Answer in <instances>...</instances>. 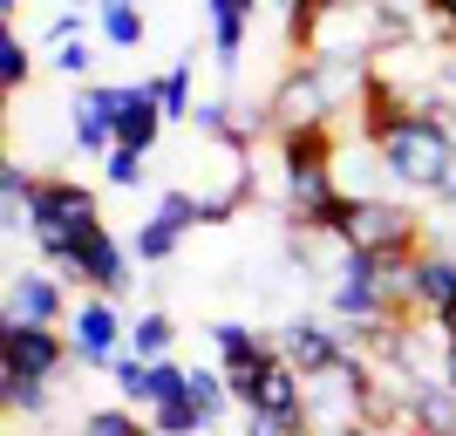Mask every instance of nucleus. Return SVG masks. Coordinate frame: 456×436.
<instances>
[{"label": "nucleus", "mask_w": 456, "mask_h": 436, "mask_svg": "<svg viewBox=\"0 0 456 436\" xmlns=\"http://www.w3.org/2000/svg\"><path fill=\"white\" fill-rule=\"evenodd\" d=\"M381 164H388V185L416 205V198H443L456 177V123L443 110H416L402 116L388 136H375Z\"/></svg>", "instance_id": "1"}, {"label": "nucleus", "mask_w": 456, "mask_h": 436, "mask_svg": "<svg viewBox=\"0 0 456 436\" xmlns=\"http://www.w3.org/2000/svg\"><path fill=\"white\" fill-rule=\"evenodd\" d=\"M89 232H102L95 191L76 185V177H41V191H35V252H41V266L69 273V259H76V246Z\"/></svg>", "instance_id": "2"}, {"label": "nucleus", "mask_w": 456, "mask_h": 436, "mask_svg": "<svg viewBox=\"0 0 456 436\" xmlns=\"http://www.w3.org/2000/svg\"><path fill=\"white\" fill-rule=\"evenodd\" d=\"M354 252H375V259H388V252H422V239H429V211H416L409 198H362V205L341 211V226H334Z\"/></svg>", "instance_id": "3"}, {"label": "nucleus", "mask_w": 456, "mask_h": 436, "mask_svg": "<svg viewBox=\"0 0 456 436\" xmlns=\"http://www.w3.org/2000/svg\"><path fill=\"white\" fill-rule=\"evenodd\" d=\"M69 348H76V368H116V361L130 355V327L116 314L110 293H76L69 307Z\"/></svg>", "instance_id": "4"}, {"label": "nucleus", "mask_w": 456, "mask_h": 436, "mask_svg": "<svg viewBox=\"0 0 456 436\" xmlns=\"http://www.w3.org/2000/svg\"><path fill=\"white\" fill-rule=\"evenodd\" d=\"M232 402H239L246 416H286V423H300V409H306V375L280 355V348H273L259 368L232 375Z\"/></svg>", "instance_id": "5"}, {"label": "nucleus", "mask_w": 456, "mask_h": 436, "mask_svg": "<svg viewBox=\"0 0 456 436\" xmlns=\"http://www.w3.org/2000/svg\"><path fill=\"white\" fill-rule=\"evenodd\" d=\"M69 361H76V348H69V334H61V327H20V321H0V375L55 382Z\"/></svg>", "instance_id": "6"}, {"label": "nucleus", "mask_w": 456, "mask_h": 436, "mask_svg": "<svg viewBox=\"0 0 456 436\" xmlns=\"http://www.w3.org/2000/svg\"><path fill=\"white\" fill-rule=\"evenodd\" d=\"M273 348H280L300 375H321V368H334V361L354 355L347 327H341V321H321V314H286L280 334H273Z\"/></svg>", "instance_id": "7"}, {"label": "nucleus", "mask_w": 456, "mask_h": 436, "mask_svg": "<svg viewBox=\"0 0 456 436\" xmlns=\"http://www.w3.org/2000/svg\"><path fill=\"white\" fill-rule=\"evenodd\" d=\"M69 293H61V273L55 266H20V273H7V321L20 327H61L69 321Z\"/></svg>", "instance_id": "8"}, {"label": "nucleus", "mask_w": 456, "mask_h": 436, "mask_svg": "<svg viewBox=\"0 0 456 436\" xmlns=\"http://www.w3.org/2000/svg\"><path fill=\"white\" fill-rule=\"evenodd\" d=\"M61 280H76V286H89V293H110V300H116V293L130 286V246H123L110 226L89 232V239L76 246V259H69Z\"/></svg>", "instance_id": "9"}, {"label": "nucleus", "mask_w": 456, "mask_h": 436, "mask_svg": "<svg viewBox=\"0 0 456 436\" xmlns=\"http://www.w3.org/2000/svg\"><path fill=\"white\" fill-rule=\"evenodd\" d=\"M157 136H164L157 89H151V82H123V89H116V144H130V151H157Z\"/></svg>", "instance_id": "10"}, {"label": "nucleus", "mask_w": 456, "mask_h": 436, "mask_svg": "<svg viewBox=\"0 0 456 436\" xmlns=\"http://www.w3.org/2000/svg\"><path fill=\"white\" fill-rule=\"evenodd\" d=\"M402 423H409L416 436H456V389L450 382H409Z\"/></svg>", "instance_id": "11"}, {"label": "nucleus", "mask_w": 456, "mask_h": 436, "mask_svg": "<svg viewBox=\"0 0 456 436\" xmlns=\"http://www.w3.org/2000/svg\"><path fill=\"white\" fill-rule=\"evenodd\" d=\"M205 334H211V348H218V368H225V375H246V368H259V361L273 355V334H259V327H246V321H211Z\"/></svg>", "instance_id": "12"}, {"label": "nucleus", "mask_w": 456, "mask_h": 436, "mask_svg": "<svg viewBox=\"0 0 456 436\" xmlns=\"http://www.w3.org/2000/svg\"><path fill=\"white\" fill-rule=\"evenodd\" d=\"M35 191H41V177L28 171L20 157H7V164H0V226H7V239L35 232Z\"/></svg>", "instance_id": "13"}, {"label": "nucleus", "mask_w": 456, "mask_h": 436, "mask_svg": "<svg viewBox=\"0 0 456 436\" xmlns=\"http://www.w3.org/2000/svg\"><path fill=\"white\" fill-rule=\"evenodd\" d=\"M456 307V252L422 246L416 252V314H450Z\"/></svg>", "instance_id": "14"}, {"label": "nucleus", "mask_w": 456, "mask_h": 436, "mask_svg": "<svg viewBox=\"0 0 456 436\" xmlns=\"http://www.w3.org/2000/svg\"><path fill=\"white\" fill-rule=\"evenodd\" d=\"M69 144H76L82 157H110L116 151V116L95 110L89 95H76V103H69Z\"/></svg>", "instance_id": "15"}, {"label": "nucleus", "mask_w": 456, "mask_h": 436, "mask_svg": "<svg viewBox=\"0 0 456 436\" xmlns=\"http://www.w3.org/2000/svg\"><path fill=\"white\" fill-rule=\"evenodd\" d=\"M95 35L130 55V48H143L151 21H143V7H136V0H102V7H95Z\"/></svg>", "instance_id": "16"}, {"label": "nucleus", "mask_w": 456, "mask_h": 436, "mask_svg": "<svg viewBox=\"0 0 456 436\" xmlns=\"http://www.w3.org/2000/svg\"><path fill=\"white\" fill-rule=\"evenodd\" d=\"M171 348H177V321L164 307H143L130 321V355L136 361H171Z\"/></svg>", "instance_id": "17"}, {"label": "nucleus", "mask_w": 456, "mask_h": 436, "mask_svg": "<svg viewBox=\"0 0 456 436\" xmlns=\"http://www.w3.org/2000/svg\"><path fill=\"white\" fill-rule=\"evenodd\" d=\"M110 382H116V396L130 402V409H143V416L157 409V361H136V355H123V361L110 368Z\"/></svg>", "instance_id": "18"}, {"label": "nucleus", "mask_w": 456, "mask_h": 436, "mask_svg": "<svg viewBox=\"0 0 456 436\" xmlns=\"http://www.w3.org/2000/svg\"><path fill=\"white\" fill-rule=\"evenodd\" d=\"M151 89H157V110H164V123H191V116H198V95H191V62L164 69Z\"/></svg>", "instance_id": "19"}, {"label": "nucleus", "mask_w": 456, "mask_h": 436, "mask_svg": "<svg viewBox=\"0 0 456 436\" xmlns=\"http://www.w3.org/2000/svg\"><path fill=\"white\" fill-rule=\"evenodd\" d=\"M177 246H184V232H177V226H164L157 211L143 218V226H136V239H130V252H136L143 266H171V259H177Z\"/></svg>", "instance_id": "20"}, {"label": "nucleus", "mask_w": 456, "mask_h": 436, "mask_svg": "<svg viewBox=\"0 0 456 436\" xmlns=\"http://www.w3.org/2000/svg\"><path fill=\"white\" fill-rule=\"evenodd\" d=\"M28 76H35V55H28V41H20L14 28H0V95H7V103H20Z\"/></svg>", "instance_id": "21"}, {"label": "nucleus", "mask_w": 456, "mask_h": 436, "mask_svg": "<svg viewBox=\"0 0 456 436\" xmlns=\"http://www.w3.org/2000/svg\"><path fill=\"white\" fill-rule=\"evenodd\" d=\"M102 185H110V191H143V185H151V151L116 144V151L102 157Z\"/></svg>", "instance_id": "22"}, {"label": "nucleus", "mask_w": 456, "mask_h": 436, "mask_svg": "<svg viewBox=\"0 0 456 436\" xmlns=\"http://www.w3.org/2000/svg\"><path fill=\"white\" fill-rule=\"evenodd\" d=\"M143 423H151V436H205V430H211L205 409H198L191 396H184V402H157Z\"/></svg>", "instance_id": "23"}, {"label": "nucleus", "mask_w": 456, "mask_h": 436, "mask_svg": "<svg viewBox=\"0 0 456 436\" xmlns=\"http://www.w3.org/2000/svg\"><path fill=\"white\" fill-rule=\"evenodd\" d=\"M48 69L89 89V76H95V41H89V35H76V41H61V48H48Z\"/></svg>", "instance_id": "24"}, {"label": "nucleus", "mask_w": 456, "mask_h": 436, "mask_svg": "<svg viewBox=\"0 0 456 436\" xmlns=\"http://www.w3.org/2000/svg\"><path fill=\"white\" fill-rule=\"evenodd\" d=\"M0 402L7 409H28V416H48V382H35V375H0Z\"/></svg>", "instance_id": "25"}, {"label": "nucleus", "mask_w": 456, "mask_h": 436, "mask_svg": "<svg viewBox=\"0 0 456 436\" xmlns=\"http://www.w3.org/2000/svg\"><path fill=\"white\" fill-rule=\"evenodd\" d=\"M76 436H151V423H136V409H89Z\"/></svg>", "instance_id": "26"}, {"label": "nucleus", "mask_w": 456, "mask_h": 436, "mask_svg": "<svg viewBox=\"0 0 456 436\" xmlns=\"http://www.w3.org/2000/svg\"><path fill=\"white\" fill-rule=\"evenodd\" d=\"M246 436H300V423H286V416H246Z\"/></svg>", "instance_id": "27"}, {"label": "nucleus", "mask_w": 456, "mask_h": 436, "mask_svg": "<svg viewBox=\"0 0 456 436\" xmlns=\"http://www.w3.org/2000/svg\"><path fill=\"white\" fill-rule=\"evenodd\" d=\"M14 14H20V0H0V21H7V28H14Z\"/></svg>", "instance_id": "28"}, {"label": "nucleus", "mask_w": 456, "mask_h": 436, "mask_svg": "<svg viewBox=\"0 0 456 436\" xmlns=\"http://www.w3.org/2000/svg\"><path fill=\"white\" fill-rule=\"evenodd\" d=\"M69 7H102V0H69Z\"/></svg>", "instance_id": "29"}, {"label": "nucleus", "mask_w": 456, "mask_h": 436, "mask_svg": "<svg viewBox=\"0 0 456 436\" xmlns=\"http://www.w3.org/2000/svg\"><path fill=\"white\" fill-rule=\"evenodd\" d=\"M354 436H375V430H354Z\"/></svg>", "instance_id": "30"}, {"label": "nucleus", "mask_w": 456, "mask_h": 436, "mask_svg": "<svg viewBox=\"0 0 456 436\" xmlns=\"http://www.w3.org/2000/svg\"><path fill=\"white\" fill-rule=\"evenodd\" d=\"M300 436H306V430H300Z\"/></svg>", "instance_id": "31"}]
</instances>
